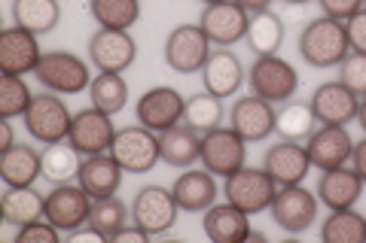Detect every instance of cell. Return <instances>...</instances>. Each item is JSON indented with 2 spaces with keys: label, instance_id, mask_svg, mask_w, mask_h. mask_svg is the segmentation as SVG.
I'll list each match as a JSON object with an SVG mask.
<instances>
[{
  "label": "cell",
  "instance_id": "1",
  "mask_svg": "<svg viewBox=\"0 0 366 243\" xmlns=\"http://www.w3.org/2000/svg\"><path fill=\"white\" fill-rule=\"evenodd\" d=\"M351 52L345 21L330 16L312 19L300 33V55L312 67H339L342 58Z\"/></svg>",
  "mask_w": 366,
  "mask_h": 243
},
{
  "label": "cell",
  "instance_id": "2",
  "mask_svg": "<svg viewBox=\"0 0 366 243\" xmlns=\"http://www.w3.org/2000/svg\"><path fill=\"white\" fill-rule=\"evenodd\" d=\"M247 86L262 100L284 103L300 88V73L290 61H284L278 55H257V61L247 71Z\"/></svg>",
  "mask_w": 366,
  "mask_h": 243
},
{
  "label": "cell",
  "instance_id": "3",
  "mask_svg": "<svg viewBox=\"0 0 366 243\" xmlns=\"http://www.w3.org/2000/svg\"><path fill=\"white\" fill-rule=\"evenodd\" d=\"M34 76L40 79V86L46 91H55V95H79L92 86V73L89 64L83 58H76L71 52H43L37 71Z\"/></svg>",
  "mask_w": 366,
  "mask_h": 243
},
{
  "label": "cell",
  "instance_id": "4",
  "mask_svg": "<svg viewBox=\"0 0 366 243\" xmlns=\"http://www.w3.org/2000/svg\"><path fill=\"white\" fill-rule=\"evenodd\" d=\"M71 110L67 103L55 95V91H43V95H34L31 107L25 113V128L37 143L49 146V143H61L67 140V131H71Z\"/></svg>",
  "mask_w": 366,
  "mask_h": 243
},
{
  "label": "cell",
  "instance_id": "5",
  "mask_svg": "<svg viewBox=\"0 0 366 243\" xmlns=\"http://www.w3.org/2000/svg\"><path fill=\"white\" fill-rule=\"evenodd\" d=\"M223 195L229 204L242 207L244 213H262L269 210L274 195H278V182H274L266 167H242L235 170L232 177H226V186H223Z\"/></svg>",
  "mask_w": 366,
  "mask_h": 243
},
{
  "label": "cell",
  "instance_id": "6",
  "mask_svg": "<svg viewBox=\"0 0 366 243\" xmlns=\"http://www.w3.org/2000/svg\"><path fill=\"white\" fill-rule=\"evenodd\" d=\"M211 40L202 25H177L165 40V64L174 73H202L204 61L211 58Z\"/></svg>",
  "mask_w": 366,
  "mask_h": 243
},
{
  "label": "cell",
  "instance_id": "7",
  "mask_svg": "<svg viewBox=\"0 0 366 243\" xmlns=\"http://www.w3.org/2000/svg\"><path fill=\"white\" fill-rule=\"evenodd\" d=\"M202 165L211 170L214 177H232L235 170L247 165V140L232 128H214L202 134Z\"/></svg>",
  "mask_w": 366,
  "mask_h": 243
},
{
  "label": "cell",
  "instance_id": "8",
  "mask_svg": "<svg viewBox=\"0 0 366 243\" xmlns=\"http://www.w3.org/2000/svg\"><path fill=\"white\" fill-rule=\"evenodd\" d=\"M180 216V204L174 198V192H168L162 186H144L132 201V222L141 225L150 234H165L174 228Z\"/></svg>",
  "mask_w": 366,
  "mask_h": 243
},
{
  "label": "cell",
  "instance_id": "9",
  "mask_svg": "<svg viewBox=\"0 0 366 243\" xmlns=\"http://www.w3.org/2000/svg\"><path fill=\"white\" fill-rule=\"evenodd\" d=\"M110 155L119 161V167L125 173H147V170L156 167L159 158H162V152H159V134L144 128V125L122 128V131H117Z\"/></svg>",
  "mask_w": 366,
  "mask_h": 243
},
{
  "label": "cell",
  "instance_id": "10",
  "mask_svg": "<svg viewBox=\"0 0 366 243\" xmlns=\"http://www.w3.org/2000/svg\"><path fill=\"white\" fill-rule=\"evenodd\" d=\"M89 213H92V198L89 192L74 182H59L49 195H46V213L43 219H49V222L59 228V231H76L89 225Z\"/></svg>",
  "mask_w": 366,
  "mask_h": 243
},
{
  "label": "cell",
  "instance_id": "11",
  "mask_svg": "<svg viewBox=\"0 0 366 243\" xmlns=\"http://www.w3.org/2000/svg\"><path fill=\"white\" fill-rule=\"evenodd\" d=\"M269 210L278 228H284L287 234H302L317 219V195L302 189V182L300 186H278V195H274Z\"/></svg>",
  "mask_w": 366,
  "mask_h": 243
},
{
  "label": "cell",
  "instance_id": "12",
  "mask_svg": "<svg viewBox=\"0 0 366 243\" xmlns=\"http://www.w3.org/2000/svg\"><path fill=\"white\" fill-rule=\"evenodd\" d=\"M89 58L98 73H125L137 58V43L129 31L98 28L89 40Z\"/></svg>",
  "mask_w": 366,
  "mask_h": 243
},
{
  "label": "cell",
  "instance_id": "13",
  "mask_svg": "<svg viewBox=\"0 0 366 243\" xmlns=\"http://www.w3.org/2000/svg\"><path fill=\"white\" fill-rule=\"evenodd\" d=\"M113 140H117V128H113V122H110V113H101L98 107L74 113L71 131H67V143H71L79 155L110 152Z\"/></svg>",
  "mask_w": 366,
  "mask_h": 243
},
{
  "label": "cell",
  "instance_id": "14",
  "mask_svg": "<svg viewBox=\"0 0 366 243\" xmlns=\"http://www.w3.org/2000/svg\"><path fill=\"white\" fill-rule=\"evenodd\" d=\"M183 107H187V100H183L177 88L156 86L141 95V100H137V107H134V115L144 128L162 134L168 128H174L177 122H183Z\"/></svg>",
  "mask_w": 366,
  "mask_h": 243
},
{
  "label": "cell",
  "instance_id": "15",
  "mask_svg": "<svg viewBox=\"0 0 366 243\" xmlns=\"http://www.w3.org/2000/svg\"><path fill=\"white\" fill-rule=\"evenodd\" d=\"M202 31L208 33V40L220 49H229L238 40L247 37V25H250V13L244 6H238L235 0H223V4H211L204 6V13L199 19Z\"/></svg>",
  "mask_w": 366,
  "mask_h": 243
},
{
  "label": "cell",
  "instance_id": "16",
  "mask_svg": "<svg viewBox=\"0 0 366 243\" xmlns=\"http://www.w3.org/2000/svg\"><path fill=\"white\" fill-rule=\"evenodd\" d=\"M305 152L312 158V167H317V170L342 167L345 161H351L354 140H351L345 125H320V128L308 134Z\"/></svg>",
  "mask_w": 366,
  "mask_h": 243
},
{
  "label": "cell",
  "instance_id": "17",
  "mask_svg": "<svg viewBox=\"0 0 366 243\" xmlns=\"http://www.w3.org/2000/svg\"><path fill=\"white\" fill-rule=\"evenodd\" d=\"M262 167L278 186H300L312 170V158L305 152V143L300 140H278L266 149Z\"/></svg>",
  "mask_w": 366,
  "mask_h": 243
},
{
  "label": "cell",
  "instance_id": "18",
  "mask_svg": "<svg viewBox=\"0 0 366 243\" xmlns=\"http://www.w3.org/2000/svg\"><path fill=\"white\" fill-rule=\"evenodd\" d=\"M40 58H43V52H40L37 33L21 31V28H6L0 33V71L6 76L34 73Z\"/></svg>",
  "mask_w": 366,
  "mask_h": 243
},
{
  "label": "cell",
  "instance_id": "19",
  "mask_svg": "<svg viewBox=\"0 0 366 243\" xmlns=\"http://www.w3.org/2000/svg\"><path fill=\"white\" fill-rule=\"evenodd\" d=\"M308 103H312L320 125H345V128H348V122L357 119V110H360V98L348 86H342L339 79L336 83L317 86Z\"/></svg>",
  "mask_w": 366,
  "mask_h": 243
},
{
  "label": "cell",
  "instance_id": "20",
  "mask_svg": "<svg viewBox=\"0 0 366 243\" xmlns=\"http://www.w3.org/2000/svg\"><path fill=\"white\" fill-rule=\"evenodd\" d=\"M229 128L235 134H242L247 143H259L274 131V110L269 100H262L257 95L238 98L229 110Z\"/></svg>",
  "mask_w": 366,
  "mask_h": 243
},
{
  "label": "cell",
  "instance_id": "21",
  "mask_svg": "<svg viewBox=\"0 0 366 243\" xmlns=\"http://www.w3.org/2000/svg\"><path fill=\"white\" fill-rule=\"evenodd\" d=\"M76 182L89 192V198H92V201H98V198H110V195H117V192H119L122 167H119V161L113 158L110 152L86 155L83 161H79Z\"/></svg>",
  "mask_w": 366,
  "mask_h": 243
},
{
  "label": "cell",
  "instance_id": "22",
  "mask_svg": "<svg viewBox=\"0 0 366 243\" xmlns=\"http://www.w3.org/2000/svg\"><path fill=\"white\" fill-rule=\"evenodd\" d=\"M363 195V180L354 167H330L320 173V182H317V201L330 207V210H348L360 201Z\"/></svg>",
  "mask_w": 366,
  "mask_h": 243
},
{
  "label": "cell",
  "instance_id": "23",
  "mask_svg": "<svg viewBox=\"0 0 366 243\" xmlns=\"http://www.w3.org/2000/svg\"><path fill=\"white\" fill-rule=\"evenodd\" d=\"M202 231L204 237L214 240V243H244L247 231H250V213H244L242 207L235 204H211L204 210L202 219Z\"/></svg>",
  "mask_w": 366,
  "mask_h": 243
},
{
  "label": "cell",
  "instance_id": "24",
  "mask_svg": "<svg viewBox=\"0 0 366 243\" xmlns=\"http://www.w3.org/2000/svg\"><path fill=\"white\" fill-rule=\"evenodd\" d=\"M202 83L204 91H211L217 98H232L244 83V67L238 61L232 49H217L202 67Z\"/></svg>",
  "mask_w": 366,
  "mask_h": 243
},
{
  "label": "cell",
  "instance_id": "25",
  "mask_svg": "<svg viewBox=\"0 0 366 243\" xmlns=\"http://www.w3.org/2000/svg\"><path fill=\"white\" fill-rule=\"evenodd\" d=\"M159 152L171 167H192L202 158V134L187 122H177L174 128L159 134Z\"/></svg>",
  "mask_w": 366,
  "mask_h": 243
},
{
  "label": "cell",
  "instance_id": "26",
  "mask_svg": "<svg viewBox=\"0 0 366 243\" xmlns=\"http://www.w3.org/2000/svg\"><path fill=\"white\" fill-rule=\"evenodd\" d=\"M43 177V155L34 146L16 143L0 152V180L6 186H34Z\"/></svg>",
  "mask_w": 366,
  "mask_h": 243
},
{
  "label": "cell",
  "instance_id": "27",
  "mask_svg": "<svg viewBox=\"0 0 366 243\" xmlns=\"http://www.w3.org/2000/svg\"><path fill=\"white\" fill-rule=\"evenodd\" d=\"M46 213V195H40L34 186H6L4 198H0V216L6 225H31L43 219Z\"/></svg>",
  "mask_w": 366,
  "mask_h": 243
},
{
  "label": "cell",
  "instance_id": "28",
  "mask_svg": "<svg viewBox=\"0 0 366 243\" xmlns=\"http://www.w3.org/2000/svg\"><path fill=\"white\" fill-rule=\"evenodd\" d=\"M174 198L180 204V210L187 213H204L217 201V180L211 170H187L180 173L174 182Z\"/></svg>",
  "mask_w": 366,
  "mask_h": 243
},
{
  "label": "cell",
  "instance_id": "29",
  "mask_svg": "<svg viewBox=\"0 0 366 243\" xmlns=\"http://www.w3.org/2000/svg\"><path fill=\"white\" fill-rule=\"evenodd\" d=\"M61 6L59 0H13V21L16 28L31 33H49L59 28Z\"/></svg>",
  "mask_w": 366,
  "mask_h": 243
},
{
  "label": "cell",
  "instance_id": "30",
  "mask_svg": "<svg viewBox=\"0 0 366 243\" xmlns=\"http://www.w3.org/2000/svg\"><path fill=\"white\" fill-rule=\"evenodd\" d=\"M317 128V115L312 103L305 100H284L281 110H274V131L281 140H308V134Z\"/></svg>",
  "mask_w": 366,
  "mask_h": 243
},
{
  "label": "cell",
  "instance_id": "31",
  "mask_svg": "<svg viewBox=\"0 0 366 243\" xmlns=\"http://www.w3.org/2000/svg\"><path fill=\"white\" fill-rule=\"evenodd\" d=\"M247 46L254 55H278L281 43H284V21L278 13L262 9V13H250V25H247Z\"/></svg>",
  "mask_w": 366,
  "mask_h": 243
},
{
  "label": "cell",
  "instance_id": "32",
  "mask_svg": "<svg viewBox=\"0 0 366 243\" xmlns=\"http://www.w3.org/2000/svg\"><path fill=\"white\" fill-rule=\"evenodd\" d=\"M320 240L324 243H366V216L354 207L348 210H330L320 225Z\"/></svg>",
  "mask_w": 366,
  "mask_h": 243
},
{
  "label": "cell",
  "instance_id": "33",
  "mask_svg": "<svg viewBox=\"0 0 366 243\" xmlns=\"http://www.w3.org/2000/svg\"><path fill=\"white\" fill-rule=\"evenodd\" d=\"M223 115H226L223 98L211 95V91H196L192 98H187V107H183V122H187L189 128H196L199 134L220 128Z\"/></svg>",
  "mask_w": 366,
  "mask_h": 243
},
{
  "label": "cell",
  "instance_id": "34",
  "mask_svg": "<svg viewBox=\"0 0 366 243\" xmlns=\"http://www.w3.org/2000/svg\"><path fill=\"white\" fill-rule=\"evenodd\" d=\"M89 98H92V107L117 115L129 103V83L122 79V73H98L89 86Z\"/></svg>",
  "mask_w": 366,
  "mask_h": 243
},
{
  "label": "cell",
  "instance_id": "35",
  "mask_svg": "<svg viewBox=\"0 0 366 243\" xmlns=\"http://www.w3.org/2000/svg\"><path fill=\"white\" fill-rule=\"evenodd\" d=\"M89 13L101 28L129 31L141 19V4L137 0H89Z\"/></svg>",
  "mask_w": 366,
  "mask_h": 243
},
{
  "label": "cell",
  "instance_id": "36",
  "mask_svg": "<svg viewBox=\"0 0 366 243\" xmlns=\"http://www.w3.org/2000/svg\"><path fill=\"white\" fill-rule=\"evenodd\" d=\"M43 177L46 180H52L55 186L59 182H71L76 177V170H79V152L71 146V143H49L43 149Z\"/></svg>",
  "mask_w": 366,
  "mask_h": 243
},
{
  "label": "cell",
  "instance_id": "37",
  "mask_svg": "<svg viewBox=\"0 0 366 243\" xmlns=\"http://www.w3.org/2000/svg\"><path fill=\"white\" fill-rule=\"evenodd\" d=\"M129 216H132V207H125V204L117 198V195H110V198L92 201L89 225H95L107 240H113V234H117V231H122L125 225H129Z\"/></svg>",
  "mask_w": 366,
  "mask_h": 243
},
{
  "label": "cell",
  "instance_id": "38",
  "mask_svg": "<svg viewBox=\"0 0 366 243\" xmlns=\"http://www.w3.org/2000/svg\"><path fill=\"white\" fill-rule=\"evenodd\" d=\"M31 88L25 83V76H6L0 79V119H16V115H25L31 107Z\"/></svg>",
  "mask_w": 366,
  "mask_h": 243
},
{
  "label": "cell",
  "instance_id": "39",
  "mask_svg": "<svg viewBox=\"0 0 366 243\" xmlns=\"http://www.w3.org/2000/svg\"><path fill=\"white\" fill-rule=\"evenodd\" d=\"M339 83L348 86L357 98L366 95V52H354L351 49L345 58H342V64H339Z\"/></svg>",
  "mask_w": 366,
  "mask_h": 243
},
{
  "label": "cell",
  "instance_id": "40",
  "mask_svg": "<svg viewBox=\"0 0 366 243\" xmlns=\"http://www.w3.org/2000/svg\"><path fill=\"white\" fill-rule=\"evenodd\" d=\"M16 243H59V228L49 219H37V222L19 228Z\"/></svg>",
  "mask_w": 366,
  "mask_h": 243
},
{
  "label": "cell",
  "instance_id": "41",
  "mask_svg": "<svg viewBox=\"0 0 366 243\" xmlns=\"http://www.w3.org/2000/svg\"><path fill=\"white\" fill-rule=\"evenodd\" d=\"M324 16L336 19V21H348L357 9H363V0H317Z\"/></svg>",
  "mask_w": 366,
  "mask_h": 243
},
{
  "label": "cell",
  "instance_id": "42",
  "mask_svg": "<svg viewBox=\"0 0 366 243\" xmlns=\"http://www.w3.org/2000/svg\"><path fill=\"white\" fill-rule=\"evenodd\" d=\"M345 31H348V43L354 52H366V6L357 9L348 21H345Z\"/></svg>",
  "mask_w": 366,
  "mask_h": 243
},
{
  "label": "cell",
  "instance_id": "43",
  "mask_svg": "<svg viewBox=\"0 0 366 243\" xmlns=\"http://www.w3.org/2000/svg\"><path fill=\"white\" fill-rule=\"evenodd\" d=\"M150 231H144L141 225H125L122 231L113 234V243H150Z\"/></svg>",
  "mask_w": 366,
  "mask_h": 243
},
{
  "label": "cell",
  "instance_id": "44",
  "mask_svg": "<svg viewBox=\"0 0 366 243\" xmlns=\"http://www.w3.org/2000/svg\"><path fill=\"white\" fill-rule=\"evenodd\" d=\"M351 167L360 173V180H363V186H366V137L360 143H354V152H351Z\"/></svg>",
  "mask_w": 366,
  "mask_h": 243
},
{
  "label": "cell",
  "instance_id": "45",
  "mask_svg": "<svg viewBox=\"0 0 366 243\" xmlns=\"http://www.w3.org/2000/svg\"><path fill=\"white\" fill-rule=\"evenodd\" d=\"M71 240H74V243H89V240H95V243H104L107 237L101 234V231H98L95 225H83V228L71 231Z\"/></svg>",
  "mask_w": 366,
  "mask_h": 243
},
{
  "label": "cell",
  "instance_id": "46",
  "mask_svg": "<svg viewBox=\"0 0 366 243\" xmlns=\"http://www.w3.org/2000/svg\"><path fill=\"white\" fill-rule=\"evenodd\" d=\"M9 146H16V137H13V125H9V119H0V152Z\"/></svg>",
  "mask_w": 366,
  "mask_h": 243
},
{
  "label": "cell",
  "instance_id": "47",
  "mask_svg": "<svg viewBox=\"0 0 366 243\" xmlns=\"http://www.w3.org/2000/svg\"><path fill=\"white\" fill-rule=\"evenodd\" d=\"M238 6H244L247 13H262V9L272 6V0H235Z\"/></svg>",
  "mask_w": 366,
  "mask_h": 243
},
{
  "label": "cell",
  "instance_id": "48",
  "mask_svg": "<svg viewBox=\"0 0 366 243\" xmlns=\"http://www.w3.org/2000/svg\"><path fill=\"white\" fill-rule=\"evenodd\" d=\"M357 122H360V128H363V134H366V95L360 98V110H357Z\"/></svg>",
  "mask_w": 366,
  "mask_h": 243
},
{
  "label": "cell",
  "instance_id": "49",
  "mask_svg": "<svg viewBox=\"0 0 366 243\" xmlns=\"http://www.w3.org/2000/svg\"><path fill=\"white\" fill-rule=\"evenodd\" d=\"M247 240H257V243H266V234H262V231H254V228H250L247 231V237H244V243Z\"/></svg>",
  "mask_w": 366,
  "mask_h": 243
},
{
  "label": "cell",
  "instance_id": "50",
  "mask_svg": "<svg viewBox=\"0 0 366 243\" xmlns=\"http://www.w3.org/2000/svg\"><path fill=\"white\" fill-rule=\"evenodd\" d=\"M284 4H290V6H302V4H312V0H284Z\"/></svg>",
  "mask_w": 366,
  "mask_h": 243
},
{
  "label": "cell",
  "instance_id": "51",
  "mask_svg": "<svg viewBox=\"0 0 366 243\" xmlns=\"http://www.w3.org/2000/svg\"><path fill=\"white\" fill-rule=\"evenodd\" d=\"M202 4H204V6H211V4H223V0H202Z\"/></svg>",
  "mask_w": 366,
  "mask_h": 243
},
{
  "label": "cell",
  "instance_id": "52",
  "mask_svg": "<svg viewBox=\"0 0 366 243\" xmlns=\"http://www.w3.org/2000/svg\"><path fill=\"white\" fill-rule=\"evenodd\" d=\"M363 6H366V0H363Z\"/></svg>",
  "mask_w": 366,
  "mask_h": 243
}]
</instances>
